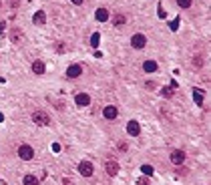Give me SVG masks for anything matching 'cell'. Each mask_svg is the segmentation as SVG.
<instances>
[{
	"label": "cell",
	"instance_id": "6da1fadb",
	"mask_svg": "<svg viewBox=\"0 0 211 185\" xmlns=\"http://www.w3.org/2000/svg\"><path fill=\"white\" fill-rule=\"evenodd\" d=\"M78 173H81L82 177H91L93 173H95V167H93L91 161H81V163H78Z\"/></svg>",
	"mask_w": 211,
	"mask_h": 185
},
{
	"label": "cell",
	"instance_id": "ac0fdd59",
	"mask_svg": "<svg viewBox=\"0 0 211 185\" xmlns=\"http://www.w3.org/2000/svg\"><path fill=\"white\" fill-rule=\"evenodd\" d=\"M24 185H38V179L34 175H24Z\"/></svg>",
	"mask_w": 211,
	"mask_h": 185
},
{
	"label": "cell",
	"instance_id": "2e32d148",
	"mask_svg": "<svg viewBox=\"0 0 211 185\" xmlns=\"http://www.w3.org/2000/svg\"><path fill=\"white\" fill-rule=\"evenodd\" d=\"M10 38H12V42L18 44L20 40H22V32H20L18 28H14V30H12V34H10Z\"/></svg>",
	"mask_w": 211,
	"mask_h": 185
},
{
	"label": "cell",
	"instance_id": "cb8c5ba5",
	"mask_svg": "<svg viewBox=\"0 0 211 185\" xmlns=\"http://www.w3.org/2000/svg\"><path fill=\"white\" fill-rule=\"evenodd\" d=\"M157 14H159V18H167V12H165V10L161 8V6L157 8Z\"/></svg>",
	"mask_w": 211,
	"mask_h": 185
},
{
	"label": "cell",
	"instance_id": "7c38bea8",
	"mask_svg": "<svg viewBox=\"0 0 211 185\" xmlns=\"http://www.w3.org/2000/svg\"><path fill=\"white\" fill-rule=\"evenodd\" d=\"M193 99H195V103L201 107L203 105V91L201 89H193Z\"/></svg>",
	"mask_w": 211,
	"mask_h": 185
},
{
	"label": "cell",
	"instance_id": "4316f807",
	"mask_svg": "<svg viewBox=\"0 0 211 185\" xmlns=\"http://www.w3.org/2000/svg\"><path fill=\"white\" fill-rule=\"evenodd\" d=\"M10 6L14 8V6H18V0H10Z\"/></svg>",
	"mask_w": 211,
	"mask_h": 185
},
{
	"label": "cell",
	"instance_id": "d4e9b609",
	"mask_svg": "<svg viewBox=\"0 0 211 185\" xmlns=\"http://www.w3.org/2000/svg\"><path fill=\"white\" fill-rule=\"evenodd\" d=\"M177 26H179V18H175L171 22V30H177Z\"/></svg>",
	"mask_w": 211,
	"mask_h": 185
},
{
	"label": "cell",
	"instance_id": "8fae6325",
	"mask_svg": "<svg viewBox=\"0 0 211 185\" xmlns=\"http://www.w3.org/2000/svg\"><path fill=\"white\" fill-rule=\"evenodd\" d=\"M44 68H46V67H44L42 60H34V63H32V73L42 74V73H44Z\"/></svg>",
	"mask_w": 211,
	"mask_h": 185
},
{
	"label": "cell",
	"instance_id": "ffe728a7",
	"mask_svg": "<svg viewBox=\"0 0 211 185\" xmlns=\"http://www.w3.org/2000/svg\"><path fill=\"white\" fill-rule=\"evenodd\" d=\"M177 4L181 6V8H189V6L193 4V0H177Z\"/></svg>",
	"mask_w": 211,
	"mask_h": 185
},
{
	"label": "cell",
	"instance_id": "30bf717a",
	"mask_svg": "<svg viewBox=\"0 0 211 185\" xmlns=\"http://www.w3.org/2000/svg\"><path fill=\"white\" fill-rule=\"evenodd\" d=\"M75 101H77L78 107H86V105L91 103V97H89V95H85V92H81V95H77V99H75Z\"/></svg>",
	"mask_w": 211,
	"mask_h": 185
},
{
	"label": "cell",
	"instance_id": "7a4b0ae2",
	"mask_svg": "<svg viewBox=\"0 0 211 185\" xmlns=\"http://www.w3.org/2000/svg\"><path fill=\"white\" fill-rule=\"evenodd\" d=\"M32 121L36 123V125H48L50 123V117H48V113H44V111H34L32 113Z\"/></svg>",
	"mask_w": 211,
	"mask_h": 185
},
{
	"label": "cell",
	"instance_id": "ba28073f",
	"mask_svg": "<svg viewBox=\"0 0 211 185\" xmlns=\"http://www.w3.org/2000/svg\"><path fill=\"white\" fill-rule=\"evenodd\" d=\"M103 115H105V119H117V115H119V109L113 107V105H109V107H105Z\"/></svg>",
	"mask_w": 211,
	"mask_h": 185
},
{
	"label": "cell",
	"instance_id": "603a6c76",
	"mask_svg": "<svg viewBox=\"0 0 211 185\" xmlns=\"http://www.w3.org/2000/svg\"><path fill=\"white\" fill-rule=\"evenodd\" d=\"M141 171H143L145 175H151V173H153V167H151V165H143V169H141Z\"/></svg>",
	"mask_w": 211,
	"mask_h": 185
},
{
	"label": "cell",
	"instance_id": "3957f363",
	"mask_svg": "<svg viewBox=\"0 0 211 185\" xmlns=\"http://www.w3.org/2000/svg\"><path fill=\"white\" fill-rule=\"evenodd\" d=\"M18 157H20V159H24V161H30V159L34 157L32 147H30V145H20V149H18Z\"/></svg>",
	"mask_w": 211,
	"mask_h": 185
},
{
	"label": "cell",
	"instance_id": "277c9868",
	"mask_svg": "<svg viewBox=\"0 0 211 185\" xmlns=\"http://www.w3.org/2000/svg\"><path fill=\"white\" fill-rule=\"evenodd\" d=\"M131 44H133L135 49H143L145 44H147V38H145V34H135L133 38H131Z\"/></svg>",
	"mask_w": 211,
	"mask_h": 185
},
{
	"label": "cell",
	"instance_id": "83f0119b",
	"mask_svg": "<svg viewBox=\"0 0 211 185\" xmlns=\"http://www.w3.org/2000/svg\"><path fill=\"white\" fill-rule=\"evenodd\" d=\"M71 2H75V4H82L85 0H71Z\"/></svg>",
	"mask_w": 211,
	"mask_h": 185
},
{
	"label": "cell",
	"instance_id": "4fadbf2b",
	"mask_svg": "<svg viewBox=\"0 0 211 185\" xmlns=\"http://www.w3.org/2000/svg\"><path fill=\"white\" fill-rule=\"evenodd\" d=\"M96 20H101V22H107L109 20V12L105 8H99L96 10Z\"/></svg>",
	"mask_w": 211,
	"mask_h": 185
},
{
	"label": "cell",
	"instance_id": "9a60e30c",
	"mask_svg": "<svg viewBox=\"0 0 211 185\" xmlns=\"http://www.w3.org/2000/svg\"><path fill=\"white\" fill-rule=\"evenodd\" d=\"M143 68L147 73H155V71H157V63H155V60H147V63L143 64Z\"/></svg>",
	"mask_w": 211,
	"mask_h": 185
},
{
	"label": "cell",
	"instance_id": "d6986e66",
	"mask_svg": "<svg viewBox=\"0 0 211 185\" xmlns=\"http://www.w3.org/2000/svg\"><path fill=\"white\" fill-rule=\"evenodd\" d=\"M161 95H163L165 99H171V97H173V89H171V87H165V89H161Z\"/></svg>",
	"mask_w": 211,
	"mask_h": 185
},
{
	"label": "cell",
	"instance_id": "f1b7e54d",
	"mask_svg": "<svg viewBox=\"0 0 211 185\" xmlns=\"http://www.w3.org/2000/svg\"><path fill=\"white\" fill-rule=\"evenodd\" d=\"M64 185H72V181L71 179H64Z\"/></svg>",
	"mask_w": 211,
	"mask_h": 185
},
{
	"label": "cell",
	"instance_id": "44dd1931",
	"mask_svg": "<svg viewBox=\"0 0 211 185\" xmlns=\"http://www.w3.org/2000/svg\"><path fill=\"white\" fill-rule=\"evenodd\" d=\"M193 67H203V56H195V59H193Z\"/></svg>",
	"mask_w": 211,
	"mask_h": 185
},
{
	"label": "cell",
	"instance_id": "7402d4cb",
	"mask_svg": "<svg viewBox=\"0 0 211 185\" xmlns=\"http://www.w3.org/2000/svg\"><path fill=\"white\" fill-rule=\"evenodd\" d=\"M99 40H101V36H99V32H95L91 36V42H93V46H96V44H99Z\"/></svg>",
	"mask_w": 211,
	"mask_h": 185
},
{
	"label": "cell",
	"instance_id": "484cf974",
	"mask_svg": "<svg viewBox=\"0 0 211 185\" xmlns=\"http://www.w3.org/2000/svg\"><path fill=\"white\" fill-rule=\"evenodd\" d=\"M139 185H149V179H145V177H141V179H139Z\"/></svg>",
	"mask_w": 211,
	"mask_h": 185
},
{
	"label": "cell",
	"instance_id": "9c48e42d",
	"mask_svg": "<svg viewBox=\"0 0 211 185\" xmlns=\"http://www.w3.org/2000/svg\"><path fill=\"white\" fill-rule=\"evenodd\" d=\"M171 161L175 165H183V161H185V153L183 151H173L171 153Z\"/></svg>",
	"mask_w": 211,
	"mask_h": 185
},
{
	"label": "cell",
	"instance_id": "52a82bcc",
	"mask_svg": "<svg viewBox=\"0 0 211 185\" xmlns=\"http://www.w3.org/2000/svg\"><path fill=\"white\" fill-rule=\"evenodd\" d=\"M127 133H129V135H133V137H137V135L141 133L139 123H137V121H129V125H127Z\"/></svg>",
	"mask_w": 211,
	"mask_h": 185
},
{
	"label": "cell",
	"instance_id": "5bb4252c",
	"mask_svg": "<svg viewBox=\"0 0 211 185\" xmlns=\"http://www.w3.org/2000/svg\"><path fill=\"white\" fill-rule=\"evenodd\" d=\"M34 22H36V24H44V22H46V14H44L42 10H38V12L34 14Z\"/></svg>",
	"mask_w": 211,
	"mask_h": 185
},
{
	"label": "cell",
	"instance_id": "5b68a950",
	"mask_svg": "<svg viewBox=\"0 0 211 185\" xmlns=\"http://www.w3.org/2000/svg\"><path fill=\"white\" fill-rule=\"evenodd\" d=\"M105 169H107V173H109L111 177H115L117 173H119V163H117V161H107Z\"/></svg>",
	"mask_w": 211,
	"mask_h": 185
},
{
	"label": "cell",
	"instance_id": "e0dca14e",
	"mask_svg": "<svg viewBox=\"0 0 211 185\" xmlns=\"http://www.w3.org/2000/svg\"><path fill=\"white\" fill-rule=\"evenodd\" d=\"M125 16H123V14H115V16H113V24H115V26H123V24H125Z\"/></svg>",
	"mask_w": 211,
	"mask_h": 185
},
{
	"label": "cell",
	"instance_id": "8992f818",
	"mask_svg": "<svg viewBox=\"0 0 211 185\" xmlns=\"http://www.w3.org/2000/svg\"><path fill=\"white\" fill-rule=\"evenodd\" d=\"M81 73H82L81 64H71V67H68V71H67V77H68V78H77V77H81Z\"/></svg>",
	"mask_w": 211,
	"mask_h": 185
}]
</instances>
